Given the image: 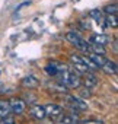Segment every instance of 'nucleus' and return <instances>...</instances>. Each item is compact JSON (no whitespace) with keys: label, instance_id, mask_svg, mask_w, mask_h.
I'll return each instance as SVG.
<instances>
[{"label":"nucleus","instance_id":"9d476101","mask_svg":"<svg viewBox=\"0 0 118 124\" xmlns=\"http://www.w3.org/2000/svg\"><path fill=\"white\" fill-rule=\"evenodd\" d=\"M10 112V102L9 101H0V117H6Z\"/></svg>","mask_w":118,"mask_h":124},{"label":"nucleus","instance_id":"9b49d317","mask_svg":"<svg viewBox=\"0 0 118 124\" xmlns=\"http://www.w3.org/2000/svg\"><path fill=\"white\" fill-rule=\"evenodd\" d=\"M89 58L93 61V63H95L98 67H101V66L105 63V61H106V58H105V55H103V54H95V53H93V54H90V57H89Z\"/></svg>","mask_w":118,"mask_h":124},{"label":"nucleus","instance_id":"dca6fc26","mask_svg":"<svg viewBox=\"0 0 118 124\" xmlns=\"http://www.w3.org/2000/svg\"><path fill=\"white\" fill-rule=\"evenodd\" d=\"M117 10H118L117 5H109V6L105 8V13L106 15H114V13H117Z\"/></svg>","mask_w":118,"mask_h":124},{"label":"nucleus","instance_id":"1a4fd4ad","mask_svg":"<svg viewBox=\"0 0 118 124\" xmlns=\"http://www.w3.org/2000/svg\"><path fill=\"white\" fill-rule=\"evenodd\" d=\"M31 112H32V115H34L37 120H44V118L47 117V115H45V109H44L42 105H34L32 109H31Z\"/></svg>","mask_w":118,"mask_h":124},{"label":"nucleus","instance_id":"f3484780","mask_svg":"<svg viewBox=\"0 0 118 124\" xmlns=\"http://www.w3.org/2000/svg\"><path fill=\"white\" fill-rule=\"evenodd\" d=\"M90 16H92L96 22H101V21H102V13H101L99 10H92V12H90Z\"/></svg>","mask_w":118,"mask_h":124},{"label":"nucleus","instance_id":"4468645a","mask_svg":"<svg viewBox=\"0 0 118 124\" xmlns=\"http://www.w3.org/2000/svg\"><path fill=\"white\" fill-rule=\"evenodd\" d=\"M106 23H108V26L117 28V26H118V21H117V13H114V15H108V18H106Z\"/></svg>","mask_w":118,"mask_h":124},{"label":"nucleus","instance_id":"a211bd4d","mask_svg":"<svg viewBox=\"0 0 118 124\" xmlns=\"http://www.w3.org/2000/svg\"><path fill=\"white\" fill-rule=\"evenodd\" d=\"M61 123H77V117L76 115H67L61 120Z\"/></svg>","mask_w":118,"mask_h":124},{"label":"nucleus","instance_id":"0eeeda50","mask_svg":"<svg viewBox=\"0 0 118 124\" xmlns=\"http://www.w3.org/2000/svg\"><path fill=\"white\" fill-rule=\"evenodd\" d=\"M90 42H92V44L106 45V44L109 42V38H108V35H105V34H95V35L90 37Z\"/></svg>","mask_w":118,"mask_h":124},{"label":"nucleus","instance_id":"ddd939ff","mask_svg":"<svg viewBox=\"0 0 118 124\" xmlns=\"http://www.w3.org/2000/svg\"><path fill=\"white\" fill-rule=\"evenodd\" d=\"M70 102H72V105H73L76 109H80V111L88 109V105H86L83 101H80L79 98H72V99H70Z\"/></svg>","mask_w":118,"mask_h":124},{"label":"nucleus","instance_id":"7ed1b4c3","mask_svg":"<svg viewBox=\"0 0 118 124\" xmlns=\"http://www.w3.org/2000/svg\"><path fill=\"white\" fill-rule=\"evenodd\" d=\"M44 109H45V115L50 117L51 120H58V117H61V114H63L61 107L57 104H47L44 107Z\"/></svg>","mask_w":118,"mask_h":124},{"label":"nucleus","instance_id":"f257e3e1","mask_svg":"<svg viewBox=\"0 0 118 124\" xmlns=\"http://www.w3.org/2000/svg\"><path fill=\"white\" fill-rule=\"evenodd\" d=\"M57 76H60L61 80L60 83L64 85L66 88H70V89H76L80 86V78L76 75V73H72V72H67V70H63L60 72Z\"/></svg>","mask_w":118,"mask_h":124},{"label":"nucleus","instance_id":"6e6552de","mask_svg":"<svg viewBox=\"0 0 118 124\" xmlns=\"http://www.w3.org/2000/svg\"><path fill=\"white\" fill-rule=\"evenodd\" d=\"M101 67H102V70H103L106 75H115V73H117V64L114 63V61L106 60Z\"/></svg>","mask_w":118,"mask_h":124},{"label":"nucleus","instance_id":"f8f14e48","mask_svg":"<svg viewBox=\"0 0 118 124\" xmlns=\"http://www.w3.org/2000/svg\"><path fill=\"white\" fill-rule=\"evenodd\" d=\"M96 85H98L96 76L92 75V73H88V76L85 78V86H86V88H93V86H96Z\"/></svg>","mask_w":118,"mask_h":124},{"label":"nucleus","instance_id":"20e7f679","mask_svg":"<svg viewBox=\"0 0 118 124\" xmlns=\"http://www.w3.org/2000/svg\"><path fill=\"white\" fill-rule=\"evenodd\" d=\"M10 102V111H13V114H22L25 111V107H26V102L21 98H13Z\"/></svg>","mask_w":118,"mask_h":124},{"label":"nucleus","instance_id":"2eb2a0df","mask_svg":"<svg viewBox=\"0 0 118 124\" xmlns=\"http://www.w3.org/2000/svg\"><path fill=\"white\" fill-rule=\"evenodd\" d=\"M89 50H92L95 54H103V55H105V48H103V45H101V44H93L92 47H89Z\"/></svg>","mask_w":118,"mask_h":124},{"label":"nucleus","instance_id":"423d86ee","mask_svg":"<svg viewBox=\"0 0 118 124\" xmlns=\"http://www.w3.org/2000/svg\"><path fill=\"white\" fill-rule=\"evenodd\" d=\"M22 86H23V88L34 89V88H38V86H39V80H38L35 76H25V78L22 79Z\"/></svg>","mask_w":118,"mask_h":124},{"label":"nucleus","instance_id":"f03ea898","mask_svg":"<svg viewBox=\"0 0 118 124\" xmlns=\"http://www.w3.org/2000/svg\"><path fill=\"white\" fill-rule=\"evenodd\" d=\"M66 39L67 41H70L73 45H76L79 50H82V51H88L89 50V47H90V44L88 42V41H85V39H82L77 34H74V32H69L67 35H66Z\"/></svg>","mask_w":118,"mask_h":124},{"label":"nucleus","instance_id":"39448f33","mask_svg":"<svg viewBox=\"0 0 118 124\" xmlns=\"http://www.w3.org/2000/svg\"><path fill=\"white\" fill-rule=\"evenodd\" d=\"M66 69V66L64 64H60V63H57V61H51V63H48L47 64V67H45V72L50 75V76H57L60 72H63Z\"/></svg>","mask_w":118,"mask_h":124},{"label":"nucleus","instance_id":"6ab92c4d","mask_svg":"<svg viewBox=\"0 0 118 124\" xmlns=\"http://www.w3.org/2000/svg\"><path fill=\"white\" fill-rule=\"evenodd\" d=\"M79 95H80V98H89V96H90V92H89V88H85V89H80V92H79Z\"/></svg>","mask_w":118,"mask_h":124}]
</instances>
